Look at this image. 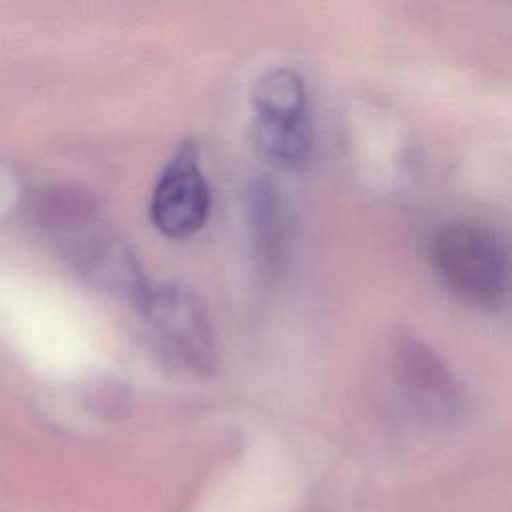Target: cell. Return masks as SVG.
I'll return each mask as SVG.
<instances>
[{
    "mask_svg": "<svg viewBox=\"0 0 512 512\" xmlns=\"http://www.w3.org/2000/svg\"><path fill=\"white\" fill-rule=\"evenodd\" d=\"M440 284L468 306L498 310L508 292V248L484 224L458 220L438 228L428 244Z\"/></svg>",
    "mask_w": 512,
    "mask_h": 512,
    "instance_id": "6da1fadb",
    "label": "cell"
},
{
    "mask_svg": "<svg viewBox=\"0 0 512 512\" xmlns=\"http://www.w3.org/2000/svg\"><path fill=\"white\" fill-rule=\"evenodd\" d=\"M158 350L188 372L206 376L220 362V344L204 300L178 282L148 284L138 304Z\"/></svg>",
    "mask_w": 512,
    "mask_h": 512,
    "instance_id": "7a4b0ae2",
    "label": "cell"
},
{
    "mask_svg": "<svg viewBox=\"0 0 512 512\" xmlns=\"http://www.w3.org/2000/svg\"><path fill=\"white\" fill-rule=\"evenodd\" d=\"M252 134L262 154L282 168H300L312 152L306 86L298 72H266L252 92Z\"/></svg>",
    "mask_w": 512,
    "mask_h": 512,
    "instance_id": "3957f363",
    "label": "cell"
},
{
    "mask_svg": "<svg viewBox=\"0 0 512 512\" xmlns=\"http://www.w3.org/2000/svg\"><path fill=\"white\" fill-rule=\"evenodd\" d=\"M210 186L194 142H182L164 164L150 200L152 224L168 238H190L208 220Z\"/></svg>",
    "mask_w": 512,
    "mask_h": 512,
    "instance_id": "277c9868",
    "label": "cell"
},
{
    "mask_svg": "<svg viewBox=\"0 0 512 512\" xmlns=\"http://www.w3.org/2000/svg\"><path fill=\"white\" fill-rule=\"evenodd\" d=\"M396 390L418 414L452 420L462 412V390L444 362L420 340L398 338L388 356Z\"/></svg>",
    "mask_w": 512,
    "mask_h": 512,
    "instance_id": "5b68a950",
    "label": "cell"
},
{
    "mask_svg": "<svg viewBox=\"0 0 512 512\" xmlns=\"http://www.w3.org/2000/svg\"><path fill=\"white\" fill-rule=\"evenodd\" d=\"M78 270L98 288L130 300L136 308L148 290L130 248L110 234H90L72 250Z\"/></svg>",
    "mask_w": 512,
    "mask_h": 512,
    "instance_id": "8992f818",
    "label": "cell"
},
{
    "mask_svg": "<svg viewBox=\"0 0 512 512\" xmlns=\"http://www.w3.org/2000/svg\"><path fill=\"white\" fill-rule=\"evenodd\" d=\"M248 234L252 254L262 272H276L286 248L288 210L274 182L258 178L248 188Z\"/></svg>",
    "mask_w": 512,
    "mask_h": 512,
    "instance_id": "52a82bcc",
    "label": "cell"
},
{
    "mask_svg": "<svg viewBox=\"0 0 512 512\" xmlns=\"http://www.w3.org/2000/svg\"><path fill=\"white\" fill-rule=\"evenodd\" d=\"M36 212L48 226L76 230L86 228L100 218V202L86 188L58 184L44 190V194L38 198Z\"/></svg>",
    "mask_w": 512,
    "mask_h": 512,
    "instance_id": "ba28073f",
    "label": "cell"
},
{
    "mask_svg": "<svg viewBox=\"0 0 512 512\" xmlns=\"http://www.w3.org/2000/svg\"><path fill=\"white\" fill-rule=\"evenodd\" d=\"M86 398H88V404L92 406V410L102 416H114V414L122 412L126 406V396L118 390L116 384H110V382L92 386Z\"/></svg>",
    "mask_w": 512,
    "mask_h": 512,
    "instance_id": "9c48e42d",
    "label": "cell"
}]
</instances>
